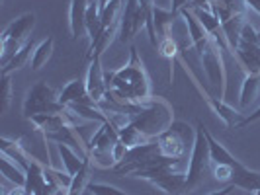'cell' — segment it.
Wrapping results in <instances>:
<instances>
[{
	"mask_svg": "<svg viewBox=\"0 0 260 195\" xmlns=\"http://www.w3.org/2000/svg\"><path fill=\"white\" fill-rule=\"evenodd\" d=\"M143 27H145V14L141 10V6H139V0H127L125 8L121 12V20H119V35H117V39L121 43H127Z\"/></svg>",
	"mask_w": 260,
	"mask_h": 195,
	"instance_id": "9",
	"label": "cell"
},
{
	"mask_svg": "<svg viewBox=\"0 0 260 195\" xmlns=\"http://www.w3.org/2000/svg\"><path fill=\"white\" fill-rule=\"evenodd\" d=\"M12 104V78L10 74H2V84H0V111L6 113Z\"/></svg>",
	"mask_w": 260,
	"mask_h": 195,
	"instance_id": "32",
	"label": "cell"
},
{
	"mask_svg": "<svg viewBox=\"0 0 260 195\" xmlns=\"http://www.w3.org/2000/svg\"><path fill=\"white\" fill-rule=\"evenodd\" d=\"M116 35H119V24H116V26H110V27H104V31H102V35L98 37V41H96L94 45H90L88 59L102 57V55L108 51V47L112 45V41L116 39Z\"/></svg>",
	"mask_w": 260,
	"mask_h": 195,
	"instance_id": "28",
	"label": "cell"
},
{
	"mask_svg": "<svg viewBox=\"0 0 260 195\" xmlns=\"http://www.w3.org/2000/svg\"><path fill=\"white\" fill-rule=\"evenodd\" d=\"M119 12H121V0H110V2L104 6V10H100V16H102V24H104V27L119 24V20H117V14Z\"/></svg>",
	"mask_w": 260,
	"mask_h": 195,
	"instance_id": "31",
	"label": "cell"
},
{
	"mask_svg": "<svg viewBox=\"0 0 260 195\" xmlns=\"http://www.w3.org/2000/svg\"><path fill=\"white\" fill-rule=\"evenodd\" d=\"M0 172H2V176H4L8 182H12L14 185H24V183H26V170L4 154L0 156Z\"/></svg>",
	"mask_w": 260,
	"mask_h": 195,
	"instance_id": "23",
	"label": "cell"
},
{
	"mask_svg": "<svg viewBox=\"0 0 260 195\" xmlns=\"http://www.w3.org/2000/svg\"><path fill=\"white\" fill-rule=\"evenodd\" d=\"M231 183L235 187H241L245 191H260V172L247 168L245 164H239L233 168V178Z\"/></svg>",
	"mask_w": 260,
	"mask_h": 195,
	"instance_id": "15",
	"label": "cell"
},
{
	"mask_svg": "<svg viewBox=\"0 0 260 195\" xmlns=\"http://www.w3.org/2000/svg\"><path fill=\"white\" fill-rule=\"evenodd\" d=\"M88 191L92 195H129L127 191H121V189H117L114 185H108V183H90Z\"/></svg>",
	"mask_w": 260,
	"mask_h": 195,
	"instance_id": "33",
	"label": "cell"
},
{
	"mask_svg": "<svg viewBox=\"0 0 260 195\" xmlns=\"http://www.w3.org/2000/svg\"><path fill=\"white\" fill-rule=\"evenodd\" d=\"M196 131L188 123L174 121L169 129L155 139L158 152L167 158H186L188 146H194Z\"/></svg>",
	"mask_w": 260,
	"mask_h": 195,
	"instance_id": "3",
	"label": "cell"
},
{
	"mask_svg": "<svg viewBox=\"0 0 260 195\" xmlns=\"http://www.w3.org/2000/svg\"><path fill=\"white\" fill-rule=\"evenodd\" d=\"M65 109V105L59 102V94L55 92L53 86H49L47 82H38L34 84L26 94V100H24V117L31 119L41 113H61Z\"/></svg>",
	"mask_w": 260,
	"mask_h": 195,
	"instance_id": "5",
	"label": "cell"
},
{
	"mask_svg": "<svg viewBox=\"0 0 260 195\" xmlns=\"http://www.w3.org/2000/svg\"><path fill=\"white\" fill-rule=\"evenodd\" d=\"M104 31L102 16H100V6L98 2H88V12H86V33L90 37V45H94L98 37Z\"/></svg>",
	"mask_w": 260,
	"mask_h": 195,
	"instance_id": "21",
	"label": "cell"
},
{
	"mask_svg": "<svg viewBox=\"0 0 260 195\" xmlns=\"http://www.w3.org/2000/svg\"><path fill=\"white\" fill-rule=\"evenodd\" d=\"M180 16H182L184 22H186L188 33H190V37H192V45L196 47V51L202 55V53L206 51V47H208L209 43L213 41V37H211L208 31H206V27L200 24V20L196 18L194 12H192L190 8H184V10H180Z\"/></svg>",
	"mask_w": 260,
	"mask_h": 195,
	"instance_id": "11",
	"label": "cell"
},
{
	"mask_svg": "<svg viewBox=\"0 0 260 195\" xmlns=\"http://www.w3.org/2000/svg\"><path fill=\"white\" fill-rule=\"evenodd\" d=\"M59 102L65 105H73V104H90L96 105V102L88 96V88H86V80H80V78H75L67 84L65 88L59 94Z\"/></svg>",
	"mask_w": 260,
	"mask_h": 195,
	"instance_id": "12",
	"label": "cell"
},
{
	"mask_svg": "<svg viewBox=\"0 0 260 195\" xmlns=\"http://www.w3.org/2000/svg\"><path fill=\"white\" fill-rule=\"evenodd\" d=\"M204 133H206V139H208V144H209V154H211V164H223V166H231V168H235V166H239L241 162L235 158L225 146H223L211 133H209L206 127H204Z\"/></svg>",
	"mask_w": 260,
	"mask_h": 195,
	"instance_id": "16",
	"label": "cell"
},
{
	"mask_svg": "<svg viewBox=\"0 0 260 195\" xmlns=\"http://www.w3.org/2000/svg\"><path fill=\"white\" fill-rule=\"evenodd\" d=\"M209 2H211V0H209Z\"/></svg>",
	"mask_w": 260,
	"mask_h": 195,
	"instance_id": "42",
	"label": "cell"
},
{
	"mask_svg": "<svg viewBox=\"0 0 260 195\" xmlns=\"http://www.w3.org/2000/svg\"><path fill=\"white\" fill-rule=\"evenodd\" d=\"M190 6V0H172V12L174 14H180V10H184V8H188Z\"/></svg>",
	"mask_w": 260,
	"mask_h": 195,
	"instance_id": "36",
	"label": "cell"
},
{
	"mask_svg": "<svg viewBox=\"0 0 260 195\" xmlns=\"http://www.w3.org/2000/svg\"><path fill=\"white\" fill-rule=\"evenodd\" d=\"M119 133V139H121V143L125 144L127 148H135V146H141V144H147L151 143V139H147L141 131L137 129L133 123H125L123 127H119L117 129Z\"/></svg>",
	"mask_w": 260,
	"mask_h": 195,
	"instance_id": "27",
	"label": "cell"
},
{
	"mask_svg": "<svg viewBox=\"0 0 260 195\" xmlns=\"http://www.w3.org/2000/svg\"><path fill=\"white\" fill-rule=\"evenodd\" d=\"M158 53H160V57L162 59H167V63H169V84H172V80H174V63L178 61V45H176V41L172 37H167V39H160L158 41Z\"/></svg>",
	"mask_w": 260,
	"mask_h": 195,
	"instance_id": "26",
	"label": "cell"
},
{
	"mask_svg": "<svg viewBox=\"0 0 260 195\" xmlns=\"http://www.w3.org/2000/svg\"><path fill=\"white\" fill-rule=\"evenodd\" d=\"M219 49H221V45L213 39L208 47H206V51L202 53V63H204V70H206V74H208L209 82L221 90L219 100H225V92H227V72H225V63H223V57Z\"/></svg>",
	"mask_w": 260,
	"mask_h": 195,
	"instance_id": "8",
	"label": "cell"
},
{
	"mask_svg": "<svg viewBox=\"0 0 260 195\" xmlns=\"http://www.w3.org/2000/svg\"><path fill=\"white\" fill-rule=\"evenodd\" d=\"M47 185V178H45V168L43 164H39L38 160H34L26 170V187L27 195H38L43 187Z\"/></svg>",
	"mask_w": 260,
	"mask_h": 195,
	"instance_id": "18",
	"label": "cell"
},
{
	"mask_svg": "<svg viewBox=\"0 0 260 195\" xmlns=\"http://www.w3.org/2000/svg\"><path fill=\"white\" fill-rule=\"evenodd\" d=\"M57 150H59V154H61L63 166H65V172L69 176L78 174L80 168L84 166V160L88 158V156H84V154H77L75 148H73L71 144H65V143H57Z\"/></svg>",
	"mask_w": 260,
	"mask_h": 195,
	"instance_id": "20",
	"label": "cell"
},
{
	"mask_svg": "<svg viewBox=\"0 0 260 195\" xmlns=\"http://www.w3.org/2000/svg\"><path fill=\"white\" fill-rule=\"evenodd\" d=\"M86 12H88V2L86 0H71V10H69V26L73 39L77 41L86 33Z\"/></svg>",
	"mask_w": 260,
	"mask_h": 195,
	"instance_id": "14",
	"label": "cell"
},
{
	"mask_svg": "<svg viewBox=\"0 0 260 195\" xmlns=\"http://www.w3.org/2000/svg\"><path fill=\"white\" fill-rule=\"evenodd\" d=\"M260 119V105L254 109V113H250V115L243 117V121H241V125H239V129L241 127H247V125H250V123H254V121H258Z\"/></svg>",
	"mask_w": 260,
	"mask_h": 195,
	"instance_id": "35",
	"label": "cell"
},
{
	"mask_svg": "<svg viewBox=\"0 0 260 195\" xmlns=\"http://www.w3.org/2000/svg\"><path fill=\"white\" fill-rule=\"evenodd\" d=\"M0 2H4V0H0Z\"/></svg>",
	"mask_w": 260,
	"mask_h": 195,
	"instance_id": "41",
	"label": "cell"
},
{
	"mask_svg": "<svg viewBox=\"0 0 260 195\" xmlns=\"http://www.w3.org/2000/svg\"><path fill=\"white\" fill-rule=\"evenodd\" d=\"M233 189H235V185L233 183H229L227 187H223V189H219V191H213V193H209V195H231Z\"/></svg>",
	"mask_w": 260,
	"mask_h": 195,
	"instance_id": "37",
	"label": "cell"
},
{
	"mask_svg": "<svg viewBox=\"0 0 260 195\" xmlns=\"http://www.w3.org/2000/svg\"><path fill=\"white\" fill-rule=\"evenodd\" d=\"M53 49H55V39L53 37H45L41 43H38L34 49V55H31V70H41L47 65L53 55Z\"/></svg>",
	"mask_w": 260,
	"mask_h": 195,
	"instance_id": "22",
	"label": "cell"
},
{
	"mask_svg": "<svg viewBox=\"0 0 260 195\" xmlns=\"http://www.w3.org/2000/svg\"><path fill=\"white\" fill-rule=\"evenodd\" d=\"M254 195H260V191H256V193H254Z\"/></svg>",
	"mask_w": 260,
	"mask_h": 195,
	"instance_id": "40",
	"label": "cell"
},
{
	"mask_svg": "<svg viewBox=\"0 0 260 195\" xmlns=\"http://www.w3.org/2000/svg\"><path fill=\"white\" fill-rule=\"evenodd\" d=\"M213 178L217 182H229L233 178V168L231 166H223V164H213Z\"/></svg>",
	"mask_w": 260,
	"mask_h": 195,
	"instance_id": "34",
	"label": "cell"
},
{
	"mask_svg": "<svg viewBox=\"0 0 260 195\" xmlns=\"http://www.w3.org/2000/svg\"><path fill=\"white\" fill-rule=\"evenodd\" d=\"M178 14H174L172 10H162V8H155V27H156V35L158 41L160 39L170 37V31L174 26V18Z\"/></svg>",
	"mask_w": 260,
	"mask_h": 195,
	"instance_id": "29",
	"label": "cell"
},
{
	"mask_svg": "<svg viewBox=\"0 0 260 195\" xmlns=\"http://www.w3.org/2000/svg\"><path fill=\"white\" fill-rule=\"evenodd\" d=\"M104 80L108 88L106 98H112L117 104L145 105L153 100L151 78L135 47L129 49L127 65L104 72Z\"/></svg>",
	"mask_w": 260,
	"mask_h": 195,
	"instance_id": "1",
	"label": "cell"
},
{
	"mask_svg": "<svg viewBox=\"0 0 260 195\" xmlns=\"http://www.w3.org/2000/svg\"><path fill=\"white\" fill-rule=\"evenodd\" d=\"M90 168H92V160L90 156L84 160V166L80 168L78 174L73 176V183H71V187H69V193L67 195H82L86 189H88V185H90Z\"/></svg>",
	"mask_w": 260,
	"mask_h": 195,
	"instance_id": "25",
	"label": "cell"
},
{
	"mask_svg": "<svg viewBox=\"0 0 260 195\" xmlns=\"http://www.w3.org/2000/svg\"><path fill=\"white\" fill-rule=\"evenodd\" d=\"M204 123L200 121L198 123V129H196V141L192 146V152H190V164H188V180H186V191L194 189L196 185L200 183V180L204 178V174L208 172L209 164H211V154H209V144L206 139V133H204Z\"/></svg>",
	"mask_w": 260,
	"mask_h": 195,
	"instance_id": "7",
	"label": "cell"
},
{
	"mask_svg": "<svg viewBox=\"0 0 260 195\" xmlns=\"http://www.w3.org/2000/svg\"><path fill=\"white\" fill-rule=\"evenodd\" d=\"M206 100H208L209 107L219 115V119H221L229 129H239V125L243 121V115L237 109H233L231 105H227L223 100H215V98H206Z\"/></svg>",
	"mask_w": 260,
	"mask_h": 195,
	"instance_id": "19",
	"label": "cell"
},
{
	"mask_svg": "<svg viewBox=\"0 0 260 195\" xmlns=\"http://www.w3.org/2000/svg\"><path fill=\"white\" fill-rule=\"evenodd\" d=\"M131 123L143 133L147 139H156L169 129L172 121V105L162 98H153L149 104L141 105V109L131 115Z\"/></svg>",
	"mask_w": 260,
	"mask_h": 195,
	"instance_id": "2",
	"label": "cell"
},
{
	"mask_svg": "<svg viewBox=\"0 0 260 195\" xmlns=\"http://www.w3.org/2000/svg\"><path fill=\"white\" fill-rule=\"evenodd\" d=\"M102 57H94L90 59V66H88V74H86V88H88V96L96 104H100L108 94L104 80V70H102Z\"/></svg>",
	"mask_w": 260,
	"mask_h": 195,
	"instance_id": "10",
	"label": "cell"
},
{
	"mask_svg": "<svg viewBox=\"0 0 260 195\" xmlns=\"http://www.w3.org/2000/svg\"><path fill=\"white\" fill-rule=\"evenodd\" d=\"M260 92V74H245V80H243V86H241V100L239 104L241 107H248L256 98H258Z\"/></svg>",
	"mask_w": 260,
	"mask_h": 195,
	"instance_id": "24",
	"label": "cell"
},
{
	"mask_svg": "<svg viewBox=\"0 0 260 195\" xmlns=\"http://www.w3.org/2000/svg\"><path fill=\"white\" fill-rule=\"evenodd\" d=\"M36 47H34V41L29 39L26 45L20 49V51L14 55L12 59L6 63V65L2 66V74H10V72H14V70H20L22 66L27 65V61H29V57H31V51H34Z\"/></svg>",
	"mask_w": 260,
	"mask_h": 195,
	"instance_id": "30",
	"label": "cell"
},
{
	"mask_svg": "<svg viewBox=\"0 0 260 195\" xmlns=\"http://www.w3.org/2000/svg\"><path fill=\"white\" fill-rule=\"evenodd\" d=\"M96 2H98V6H100V10H104V6H106V4H108V2H110V0H96Z\"/></svg>",
	"mask_w": 260,
	"mask_h": 195,
	"instance_id": "39",
	"label": "cell"
},
{
	"mask_svg": "<svg viewBox=\"0 0 260 195\" xmlns=\"http://www.w3.org/2000/svg\"><path fill=\"white\" fill-rule=\"evenodd\" d=\"M119 141V133L117 127L108 119L106 123L100 125V129L94 133L90 139L88 156L94 164H98L100 168H116V160H114V148Z\"/></svg>",
	"mask_w": 260,
	"mask_h": 195,
	"instance_id": "4",
	"label": "cell"
},
{
	"mask_svg": "<svg viewBox=\"0 0 260 195\" xmlns=\"http://www.w3.org/2000/svg\"><path fill=\"white\" fill-rule=\"evenodd\" d=\"M245 2H247L248 8H252L254 12H258V14H260V0H245Z\"/></svg>",
	"mask_w": 260,
	"mask_h": 195,
	"instance_id": "38",
	"label": "cell"
},
{
	"mask_svg": "<svg viewBox=\"0 0 260 195\" xmlns=\"http://www.w3.org/2000/svg\"><path fill=\"white\" fill-rule=\"evenodd\" d=\"M0 152L8 156L10 160H14L16 164H20L24 170H27V166L34 162V160H29V154L26 152V148L22 146L20 141H12V139H6V137L0 139Z\"/></svg>",
	"mask_w": 260,
	"mask_h": 195,
	"instance_id": "17",
	"label": "cell"
},
{
	"mask_svg": "<svg viewBox=\"0 0 260 195\" xmlns=\"http://www.w3.org/2000/svg\"><path fill=\"white\" fill-rule=\"evenodd\" d=\"M235 57L245 68L247 74H260V45L258 43H247L241 41L235 49Z\"/></svg>",
	"mask_w": 260,
	"mask_h": 195,
	"instance_id": "13",
	"label": "cell"
},
{
	"mask_svg": "<svg viewBox=\"0 0 260 195\" xmlns=\"http://www.w3.org/2000/svg\"><path fill=\"white\" fill-rule=\"evenodd\" d=\"M34 26H36V14L27 12L22 14L20 18H16L12 24L4 29L2 41H0L2 43V66L29 41L27 35L31 33Z\"/></svg>",
	"mask_w": 260,
	"mask_h": 195,
	"instance_id": "6",
	"label": "cell"
}]
</instances>
